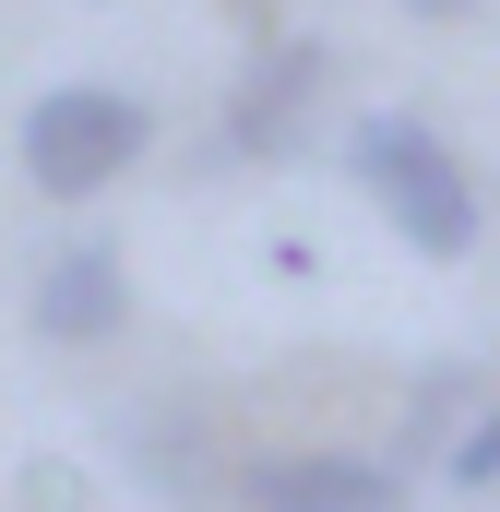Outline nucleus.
<instances>
[{
    "label": "nucleus",
    "instance_id": "f257e3e1",
    "mask_svg": "<svg viewBox=\"0 0 500 512\" xmlns=\"http://www.w3.org/2000/svg\"><path fill=\"white\" fill-rule=\"evenodd\" d=\"M346 167H358V191L393 215L405 251H429V262H465V251H477V179L441 155L429 120H405V108L358 120V131H346Z\"/></svg>",
    "mask_w": 500,
    "mask_h": 512
},
{
    "label": "nucleus",
    "instance_id": "f03ea898",
    "mask_svg": "<svg viewBox=\"0 0 500 512\" xmlns=\"http://www.w3.org/2000/svg\"><path fill=\"white\" fill-rule=\"evenodd\" d=\"M143 143H155V108H143L131 84H48V96L12 120V155H24V179H36L48 203H96L108 179L143 167Z\"/></svg>",
    "mask_w": 500,
    "mask_h": 512
},
{
    "label": "nucleus",
    "instance_id": "7ed1b4c3",
    "mask_svg": "<svg viewBox=\"0 0 500 512\" xmlns=\"http://www.w3.org/2000/svg\"><path fill=\"white\" fill-rule=\"evenodd\" d=\"M322 84H334V60H322V36H262L239 60V84H227V143L239 155H298L310 143V108H322Z\"/></svg>",
    "mask_w": 500,
    "mask_h": 512
},
{
    "label": "nucleus",
    "instance_id": "20e7f679",
    "mask_svg": "<svg viewBox=\"0 0 500 512\" xmlns=\"http://www.w3.org/2000/svg\"><path fill=\"white\" fill-rule=\"evenodd\" d=\"M250 512H405V477L370 465V453H262L239 465Z\"/></svg>",
    "mask_w": 500,
    "mask_h": 512
},
{
    "label": "nucleus",
    "instance_id": "39448f33",
    "mask_svg": "<svg viewBox=\"0 0 500 512\" xmlns=\"http://www.w3.org/2000/svg\"><path fill=\"white\" fill-rule=\"evenodd\" d=\"M120 322H131V274H120L108 239H72V251L36 274V334L48 346H108Z\"/></svg>",
    "mask_w": 500,
    "mask_h": 512
},
{
    "label": "nucleus",
    "instance_id": "423d86ee",
    "mask_svg": "<svg viewBox=\"0 0 500 512\" xmlns=\"http://www.w3.org/2000/svg\"><path fill=\"white\" fill-rule=\"evenodd\" d=\"M120 453H131V477L167 489L179 512L215 501V465H203V417H191V405H131V417H120Z\"/></svg>",
    "mask_w": 500,
    "mask_h": 512
},
{
    "label": "nucleus",
    "instance_id": "0eeeda50",
    "mask_svg": "<svg viewBox=\"0 0 500 512\" xmlns=\"http://www.w3.org/2000/svg\"><path fill=\"white\" fill-rule=\"evenodd\" d=\"M465 405H477L465 370H417V393H405V441H417V453H441V429H453Z\"/></svg>",
    "mask_w": 500,
    "mask_h": 512
},
{
    "label": "nucleus",
    "instance_id": "6e6552de",
    "mask_svg": "<svg viewBox=\"0 0 500 512\" xmlns=\"http://www.w3.org/2000/svg\"><path fill=\"white\" fill-rule=\"evenodd\" d=\"M441 477H453V489H500V393H489V405H465V429H453Z\"/></svg>",
    "mask_w": 500,
    "mask_h": 512
},
{
    "label": "nucleus",
    "instance_id": "1a4fd4ad",
    "mask_svg": "<svg viewBox=\"0 0 500 512\" xmlns=\"http://www.w3.org/2000/svg\"><path fill=\"white\" fill-rule=\"evenodd\" d=\"M405 12H429V24H453V12H465V0H405Z\"/></svg>",
    "mask_w": 500,
    "mask_h": 512
}]
</instances>
